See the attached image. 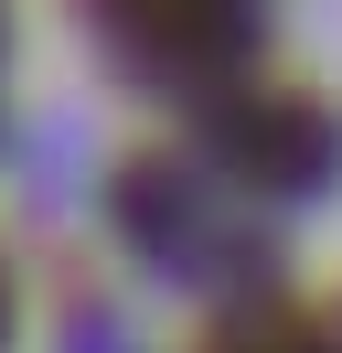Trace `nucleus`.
Listing matches in <instances>:
<instances>
[{
  "mask_svg": "<svg viewBox=\"0 0 342 353\" xmlns=\"http://www.w3.org/2000/svg\"><path fill=\"white\" fill-rule=\"evenodd\" d=\"M332 118L289 86H214V161L256 193H310L332 172Z\"/></svg>",
  "mask_w": 342,
  "mask_h": 353,
  "instance_id": "nucleus-1",
  "label": "nucleus"
},
{
  "mask_svg": "<svg viewBox=\"0 0 342 353\" xmlns=\"http://www.w3.org/2000/svg\"><path fill=\"white\" fill-rule=\"evenodd\" d=\"M203 353H342V321H321V310H268V321H225Z\"/></svg>",
  "mask_w": 342,
  "mask_h": 353,
  "instance_id": "nucleus-3",
  "label": "nucleus"
},
{
  "mask_svg": "<svg viewBox=\"0 0 342 353\" xmlns=\"http://www.w3.org/2000/svg\"><path fill=\"white\" fill-rule=\"evenodd\" d=\"M97 22L139 54L150 75H182V86H235L256 43V0H97Z\"/></svg>",
  "mask_w": 342,
  "mask_h": 353,
  "instance_id": "nucleus-2",
  "label": "nucleus"
}]
</instances>
